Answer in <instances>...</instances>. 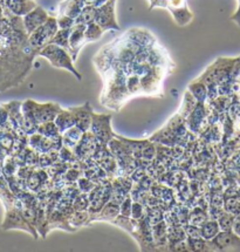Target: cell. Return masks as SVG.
Listing matches in <instances>:
<instances>
[{
  "label": "cell",
  "instance_id": "83f0119b",
  "mask_svg": "<svg viewBox=\"0 0 240 252\" xmlns=\"http://www.w3.org/2000/svg\"><path fill=\"white\" fill-rule=\"evenodd\" d=\"M146 217L151 225H155V224L164 220V210L158 208V205H156V207H148L146 210Z\"/></svg>",
  "mask_w": 240,
  "mask_h": 252
},
{
  "label": "cell",
  "instance_id": "277c9868",
  "mask_svg": "<svg viewBox=\"0 0 240 252\" xmlns=\"http://www.w3.org/2000/svg\"><path fill=\"white\" fill-rule=\"evenodd\" d=\"M91 134L101 146H108V143L115 137L112 128V115L109 114L93 113L90 129Z\"/></svg>",
  "mask_w": 240,
  "mask_h": 252
},
{
  "label": "cell",
  "instance_id": "d4e9b609",
  "mask_svg": "<svg viewBox=\"0 0 240 252\" xmlns=\"http://www.w3.org/2000/svg\"><path fill=\"white\" fill-rule=\"evenodd\" d=\"M103 33H104V31L101 29V27L98 26L95 21L91 24H88V25L86 26V31H85L86 41H87V44H89V42L97 41V40H100L101 38H102Z\"/></svg>",
  "mask_w": 240,
  "mask_h": 252
},
{
  "label": "cell",
  "instance_id": "9a60e30c",
  "mask_svg": "<svg viewBox=\"0 0 240 252\" xmlns=\"http://www.w3.org/2000/svg\"><path fill=\"white\" fill-rule=\"evenodd\" d=\"M168 10L170 11L175 23L180 26H185L193 19L192 12L189 10L187 5L180 6V7H169Z\"/></svg>",
  "mask_w": 240,
  "mask_h": 252
},
{
  "label": "cell",
  "instance_id": "2e32d148",
  "mask_svg": "<svg viewBox=\"0 0 240 252\" xmlns=\"http://www.w3.org/2000/svg\"><path fill=\"white\" fill-rule=\"evenodd\" d=\"M54 124L57 125L59 131L62 134L63 131L67 130V129L72 128L75 126V119H74L73 113L70 112L69 108L68 109L61 108L60 112L58 113L57 118L54 120Z\"/></svg>",
  "mask_w": 240,
  "mask_h": 252
},
{
  "label": "cell",
  "instance_id": "ba28073f",
  "mask_svg": "<svg viewBox=\"0 0 240 252\" xmlns=\"http://www.w3.org/2000/svg\"><path fill=\"white\" fill-rule=\"evenodd\" d=\"M97 146L98 142L94 137V135L90 131H87V133H84V135H82L78 146L74 149V154H75L79 161L87 162L90 158H93V155Z\"/></svg>",
  "mask_w": 240,
  "mask_h": 252
},
{
  "label": "cell",
  "instance_id": "5bb4252c",
  "mask_svg": "<svg viewBox=\"0 0 240 252\" xmlns=\"http://www.w3.org/2000/svg\"><path fill=\"white\" fill-rule=\"evenodd\" d=\"M86 2L84 0H63L58 6V14H66L76 19L84 10Z\"/></svg>",
  "mask_w": 240,
  "mask_h": 252
},
{
  "label": "cell",
  "instance_id": "f1b7e54d",
  "mask_svg": "<svg viewBox=\"0 0 240 252\" xmlns=\"http://www.w3.org/2000/svg\"><path fill=\"white\" fill-rule=\"evenodd\" d=\"M224 210L235 216L240 215V197H229L225 198L223 204Z\"/></svg>",
  "mask_w": 240,
  "mask_h": 252
},
{
  "label": "cell",
  "instance_id": "484cf974",
  "mask_svg": "<svg viewBox=\"0 0 240 252\" xmlns=\"http://www.w3.org/2000/svg\"><path fill=\"white\" fill-rule=\"evenodd\" d=\"M208 218H209L208 211L204 210V209L201 207H196L193 208L192 211H190L189 223L193 224V225L201 226L202 224L208 220Z\"/></svg>",
  "mask_w": 240,
  "mask_h": 252
},
{
  "label": "cell",
  "instance_id": "52a82bcc",
  "mask_svg": "<svg viewBox=\"0 0 240 252\" xmlns=\"http://www.w3.org/2000/svg\"><path fill=\"white\" fill-rule=\"evenodd\" d=\"M210 244L212 251H237L240 250V236L233 230H220L216 237L211 239Z\"/></svg>",
  "mask_w": 240,
  "mask_h": 252
},
{
  "label": "cell",
  "instance_id": "7c38bea8",
  "mask_svg": "<svg viewBox=\"0 0 240 252\" xmlns=\"http://www.w3.org/2000/svg\"><path fill=\"white\" fill-rule=\"evenodd\" d=\"M120 215V205L113 202H107L98 213L90 214L91 222H109L112 223Z\"/></svg>",
  "mask_w": 240,
  "mask_h": 252
},
{
  "label": "cell",
  "instance_id": "cb8c5ba5",
  "mask_svg": "<svg viewBox=\"0 0 240 252\" xmlns=\"http://www.w3.org/2000/svg\"><path fill=\"white\" fill-rule=\"evenodd\" d=\"M186 244L189 251H212L210 241H206L204 238H186Z\"/></svg>",
  "mask_w": 240,
  "mask_h": 252
},
{
  "label": "cell",
  "instance_id": "e575fe53",
  "mask_svg": "<svg viewBox=\"0 0 240 252\" xmlns=\"http://www.w3.org/2000/svg\"><path fill=\"white\" fill-rule=\"evenodd\" d=\"M132 202H134V199L131 198L130 195H128L127 197L123 199V202L120 204V215H121V216H124V217L131 216Z\"/></svg>",
  "mask_w": 240,
  "mask_h": 252
},
{
  "label": "cell",
  "instance_id": "8fae6325",
  "mask_svg": "<svg viewBox=\"0 0 240 252\" xmlns=\"http://www.w3.org/2000/svg\"><path fill=\"white\" fill-rule=\"evenodd\" d=\"M86 26L82 24H75L70 30V35H69V52L72 55L73 60L75 61L78 59V55L81 52L84 46L87 44L85 36V31Z\"/></svg>",
  "mask_w": 240,
  "mask_h": 252
},
{
  "label": "cell",
  "instance_id": "7a4b0ae2",
  "mask_svg": "<svg viewBox=\"0 0 240 252\" xmlns=\"http://www.w3.org/2000/svg\"><path fill=\"white\" fill-rule=\"evenodd\" d=\"M60 110L61 107L54 102L38 103L33 100H26L21 103L24 118L33 120L38 126L45 122L54 121Z\"/></svg>",
  "mask_w": 240,
  "mask_h": 252
},
{
  "label": "cell",
  "instance_id": "d6a6232c",
  "mask_svg": "<svg viewBox=\"0 0 240 252\" xmlns=\"http://www.w3.org/2000/svg\"><path fill=\"white\" fill-rule=\"evenodd\" d=\"M146 216V208L141 202H132V208H131V218L132 220H140Z\"/></svg>",
  "mask_w": 240,
  "mask_h": 252
},
{
  "label": "cell",
  "instance_id": "8d00e7d4",
  "mask_svg": "<svg viewBox=\"0 0 240 252\" xmlns=\"http://www.w3.org/2000/svg\"><path fill=\"white\" fill-rule=\"evenodd\" d=\"M80 170H78V169H69L68 171L66 173V180L69 181V182H75V181H78L80 178Z\"/></svg>",
  "mask_w": 240,
  "mask_h": 252
},
{
  "label": "cell",
  "instance_id": "ab89813d",
  "mask_svg": "<svg viewBox=\"0 0 240 252\" xmlns=\"http://www.w3.org/2000/svg\"><path fill=\"white\" fill-rule=\"evenodd\" d=\"M108 1V0H94V6L95 7H98V6H101V5H103L104 2H107Z\"/></svg>",
  "mask_w": 240,
  "mask_h": 252
},
{
  "label": "cell",
  "instance_id": "5b68a950",
  "mask_svg": "<svg viewBox=\"0 0 240 252\" xmlns=\"http://www.w3.org/2000/svg\"><path fill=\"white\" fill-rule=\"evenodd\" d=\"M95 23L104 32H107V31H120L118 18H116V0H108L103 5L96 7Z\"/></svg>",
  "mask_w": 240,
  "mask_h": 252
},
{
  "label": "cell",
  "instance_id": "9c48e42d",
  "mask_svg": "<svg viewBox=\"0 0 240 252\" xmlns=\"http://www.w3.org/2000/svg\"><path fill=\"white\" fill-rule=\"evenodd\" d=\"M49 14L45 8H42L41 6H36L34 10H32L30 13L23 17V24L24 29L26 31L27 35L30 34L33 31H35L38 27H40L42 24L46 23V20L48 19Z\"/></svg>",
  "mask_w": 240,
  "mask_h": 252
},
{
  "label": "cell",
  "instance_id": "74e56055",
  "mask_svg": "<svg viewBox=\"0 0 240 252\" xmlns=\"http://www.w3.org/2000/svg\"><path fill=\"white\" fill-rule=\"evenodd\" d=\"M239 1V6H238V10L236 11V13L231 17V20H233L235 23L237 24L240 27V0H238Z\"/></svg>",
  "mask_w": 240,
  "mask_h": 252
},
{
  "label": "cell",
  "instance_id": "836d02e7",
  "mask_svg": "<svg viewBox=\"0 0 240 252\" xmlns=\"http://www.w3.org/2000/svg\"><path fill=\"white\" fill-rule=\"evenodd\" d=\"M95 186H96V183H94L87 177H80L78 180V188L81 192L89 193L95 188Z\"/></svg>",
  "mask_w": 240,
  "mask_h": 252
},
{
  "label": "cell",
  "instance_id": "4316f807",
  "mask_svg": "<svg viewBox=\"0 0 240 252\" xmlns=\"http://www.w3.org/2000/svg\"><path fill=\"white\" fill-rule=\"evenodd\" d=\"M72 30V29H70ZM70 30H60L58 31L57 34L54 35V38L52 39L51 44L58 45L60 47L64 48L69 52V35H70ZM70 53V52H69Z\"/></svg>",
  "mask_w": 240,
  "mask_h": 252
},
{
  "label": "cell",
  "instance_id": "ac0fdd59",
  "mask_svg": "<svg viewBox=\"0 0 240 252\" xmlns=\"http://www.w3.org/2000/svg\"><path fill=\"white\" fill-rule=\"evenodd\" d=\"M187 91L193 95L197 102L206 103L208 101V88H206L205 82L199 78L187 86Z\"/></svg>",
  "mask_w": 240,
  "mask_h": 252
},
{
  "label": "cell",
  "instance_id": "7402d4cb",
  "mask_svg": "<svg viewBox=\"0 0 240 252\" xmlns=\"http://www.w3.org/2000/svg\"><path fill=\"white\" fill-rule=\"evenodd\" d=\"M36 133H39L42 136L47 137V139L55 140L61 137V133L58 129L57 125L54 124V121L51 122H45V124H41L38 126V129H36Z\"/></svg>",
  "mask_w": 240,
  "mask_h": 252
},
{
  "label": "cell",
  "instance_id": "4fadbf2b",
  "mask_svg": "<svg viewBox=\"0 0 240 252\" xmlns=\"http://www.w3.org/2000/svg\"><path fill=\"white\" fill-rule=\"evenodd\" d=\"M36 6L38 5L34 0H6V8L12 14L21 18L34 10Z\"/></svg>",
  "mask_w": 240,
  "mask_h": 252
},
{
  "label": "cell",
  "instance_id": "30bf717a",
  "mask_svg": "<svg viewBox=\"0 0 240 252\" xmlns=\"http://www.w3.org/2000/svg\"><path fill=\"white\" fill-rule=\"evenodd\" d=\"M70 112L73 113L74 119H75V126L81 129L84 133H87L90 129L91 119H93V108L90 107L89 102L79 107H70Z\"/></svg>",
  "mask_w": 240,
  "mask_h": 252
},
{
  "label": "cell",
  "instance_id": "4dcf8cb0",
  "mask_svg": "<svg viewBox=\"0 0 240 252\" xmlns=\"http://www.w3.org/2000/svg\"><path fill=\"white\" fill-rule=\"evenodd\" d=\"M72 208L74 210H88L89 209V197L88 193L81 192L73 199Z\"/></svg>",
  "mask_w": 240,
  "mask_h": 252
},
{
  "label": "cell",
  "instance_id": "f546056e",
  "mask_svg": "<svg viewBox=\"0 0 240 252\" xmlns=\"http://www.w3.org/2000/svg\"><path fill=\"white\" fill-rule=\"evenodd\" d=\"M235 218H236L235 215L224 211V214L217 220L221 231H229V230H233Z\"/></svg>",
  "mask_w": 240,
  "mask_h": 252
},
{
  "label": "cell",
  "instance_id": "3957f363",
  "mask_svg": "<svg viewBox=\"0 0 240 252\" xmlns=\"http://www.w3.org/2000/svg\"><path fill=\"white\" fill-rule=\"evenodd\" d=\"M58 31H59V26H58L57 17L49 15L45 24H42L41 26L38 27L35 31H33L30 34H29L27 42L38 53L42 47L51 44L52 39L57 34Z\"/></svg>",
  "mask_w": 240,
  "mask_h": 252
},
{
  "label": "cell",
  "instance_id": "6da1fadb",
  "mask_svg": "<svg viewBox=\"0 0 240 252\" xmlns=\"http://www.w3.org/2000/svg\"><path fill=\"white\" fill-rule=\"evenodd\" d=\"M38 55L39 57L45 58L46 60H48L49 63L55 67V68L68 70L79 81L82 79V75L80 74L78 69L74 66V60L72 55H70L68 51L60 47V46L54 44L46 45L45 47H42L38 52Z\"/></svg>",
  "mask_w": 240,
  "mask_h": 252
},
{
  "label": "cell",
  "instance_id": "60d3db41",
  "mask_svg": "<svg viewBox=\"0 0 240 252\" xmlns=\"http://www.w3.org/2000/svg\"><path fill=\"white\" fill-rule=\"evenodd\" d=\"M86 2V5H93L94 4V0H84Z\"/></svg>",
  "mask_w": 240,
  "mask_h": 252
},
{
  "label": "cell",
  "instance_id": "d6986e66",
  "mask_svg": "<svg viewBox=\"0 0 240 252\" xmlns=\"http://www.w3.org/2000/svg\"><path fill=\"white\" fill-rule=\"evenodd\" d=\"M69 225L74 230L90 224V213L88 210H74L68 220Z\"/></svg>",
  "mask_w": 240,
  "mask_h": 252
},
{
  "label": "cell",
  "instance_id": "e0dca14e",
  "mask_svg": "<svg viewBox=\"0 0 240 252\" xmlns=\"http://www.w3.org/2000/svg\"><path fill=\"white\" fill-rule=\"evenodd\" d=\"M82 135H84V131L76 127V126L67 129L66 131H63V133L61 134V137H62V146L74 150L75 147L78 146L80 140H81Z\"/></svg>",
  "mask_w": 240,
  "mask_h": 252
},
{
  "label": "cell",
  "instance_id": "ffe728a7",
  "mask_svg": "<svg viewBox=\"0 0 240 252\" xmlns=\"http://www.w3.org/2000/svg\"><path fill=\"white\" fill-rule=\"evenodd\" d=\"M199 227H201L202 238L206 239V241H211V239H213L220 231L218 220H211V218H208V220H206Z\"/></svg>",
  "mask_w": 240,
  "mask_h": 252
},
{
  "label": "cell",
  "instance_id": "1f68e13d",
  "mask_svg": "<svg viewBox=\"0 0 240 252\" xmlns=\"http://www.w3.org/2000/svg\"><path fill=\"white\" fill-rule=\"evenodd\" d=\"M57 21L60 30H70L75 25V19H73V18H70L66 14H58Z\"/></svg>",
  "mask_w": 240,
  "mask_h": 252
},
{
  "label": "cell",
  "instance_id": "603a6c76",
  "mask_svg": "<svg viewBox=\"0 0 240 252\" xmlns=\"http://www.w3.org/2000/svg\"><path fill=\"white\" fill-rule=\"evenodd\" d=\"M95 15H96V7L94 5H86L79 17L75 19V24L88 25V24L94 23Z\"/></svg>",
  "mask_w": 240,
  "mask_h": 252
},
{
  "label": "cell",
  "instance_id": "8992f818",
  "mask_svg": "<svg viewBox=\"0 0 240 252\" xmlns=\"http://www.w3.org/2000/svg\"><path fill=\"white\" fill-rule=\"evenodd\" d=\"M2 230H12V229H20L24 230V231L30 232L33 237L36 238L38 235H36L35 230L32 229L30 226V224L26 222L23 214H21V210L19 208H10L6 209V214L4 222H2Z\"/></svg>",
  "mask_w": 240,
  "mask_h": 252
},
{
  "label": "cell",
  "instance_id": "44dd1931",
  "mask_svg": "<svg viewBox=\"0 0 240 252\" xmlns=\"http://www.w3.org/2000/svg\"><path fill=\"white\" fill-rule=\"evenodd\" d=\"M197 103L198 102H197L195 97H193V95L186 89L185 93H184V96H183V102H181L180 108V110H178V114L186 120L187 118H189L190 114L193 112V109L196 108Z\"/></svg>",
  "mask_w": 240,
  "mask_h": 252
},
{
  "label": "cell",
  "instance_id": "d590c367",
  "mask_svg": "<svg viewBox=\"0 0 240 252\" xmlns=\"http://www.w3.org/2000/svg\"><path fill=\"white\" fill-rule=\"evenodd\" d=\"M184 226V231L186 233L187 238H201L202 233H201V227L193 225V224H185Z\"/></svg>",
  "mask_w": 240,
  "mask_h": 252
},
{
  "label": "cell",
  "instance_id": "f35d334b",
  "mask_svg": "<svg viewBox=\"0 0 240 252\" xmlns=\"http://www.w3.org/2000/svg\"><path fill=\"white\" fill-rule=\"evenodd\" d=\"M233 231L236 233H238L240 236V215L236 216L235 218V224H233Z\"/></svg>",
  "mask_w": 240,
  "mask_h": 252
},
{
  "label": "cell",
  "instance_id": "7bdbcfd3",
  "mask_svg": "<svg viewBox=\"0 0 240 252\" xmlns=\"http://www.w3.org/2000/svg\"><path fill=\"white\" fill-rule=\"evenodd\" d=\"M239 81H240V80H239ZM239 95H240V91H239Z\"/></svg>",
  "mask_w": 240,
  "mask_h": 252
},
{
  "label": "cell",
  "instance_id": "b9f144b4",
  "mask_svg": "<svg viewBox=\"0 0 240 252\" xmlns=\"http://www.w3.org/2000/svg\"><path fill=\"white\" fill-rule=\"evenodd\" d=\"M148 1H149V2H151V1H152V0H148Z\"/></svg>",
  "mask_w": 240,
  "mask_h": 252
}]
</instances>
